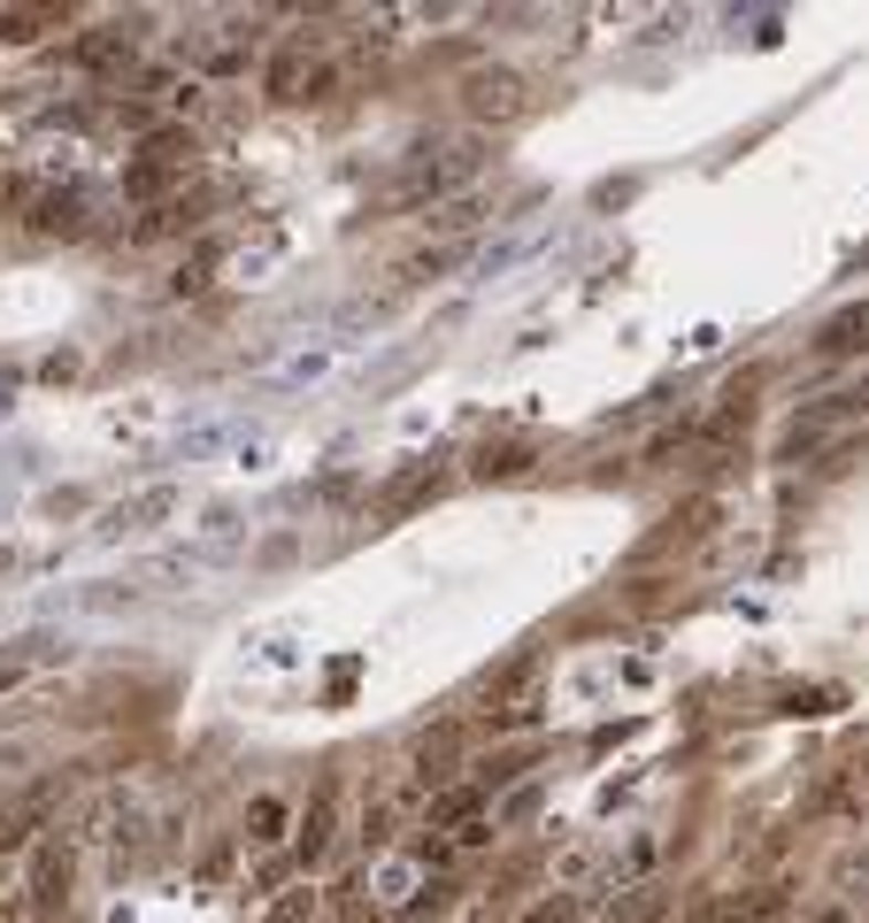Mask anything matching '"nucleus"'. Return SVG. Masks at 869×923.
I'll use <instances>...</instances> for the list:
<instances>
[{"label":"nucleus","mask_w":869,"mask_h":923,"mask_svg":"<svg viewBox=\"0 0 869 923\" xmlns=\"http://www.w3.org/2000/svg\"><path fill=\"white\" fill-rule=\"evenodd\" d=\"M478 224V200H447L439 216H431V231H470Z\"/></svg>","instance_id":"nucleus-13"},{"label":"nucleus","mask_w":869,"mask_h":923,"mask_svg":"<svg viewBox=\"0 0 869 923\" xmlns=\"http://www.w3.org/2000/svg\"><path fill=\"white\" fill-rule=\"evenodd\" d=\"M15 193H23V185H15ZM23 200H31V231H39V239H77V231H85V200H77V193H23Z\"/></svg>","instance_id":"nucleus-4"},{"label":"nucleus","mask_w":869,"mask_h":923,"mask_svg":"<svg viewBox=\"0 0 869 923\" xmlns=\"http://www.w3.org/2000/svg\"><path fill=\"white\" fill-rule=\"evenodd\" d=\"M516 469H531V447H523V439L485 447V455H478V477H516Z\"/></svg>","instance_id":"nucleus-11"},{"label":"nucleus","mask_w":869,"mask_h":923,"mask_svg":"<svg viewBox=\"0 0 869 923\" xmlns=\"http://www.w3.org/2000/svg\"><path fill=\"white\" fill-rule=\"evenodd\" d=\"M478 816V792L462 785V792H439V823H470Z\"/></svg>","instance_id":"nucleus-15"},{"label":"nucleus","mask_w":869,"mask_h":923,"mask_svg":"<svg viewBox=\"0 0 869 923\" xmlns=\"http://www.w3.org/2000/svg\"><path fill=\"white\" fill-rule=\"evenodd\" d=\"M46 23H54L46 8H0V46H31Z\"/></svg>","instance_id":"nucleus-9"},{"label":"nucleus","mask_w":869,"mask_h":923,"mask_svg":"<svg viewBox=\"0 0 869 923\" xmlns=\"http://www.w3.org/2000/svg\"><path fill=\"white\" fill-rule=\"evenodd\" d=\"M816 923H847V916H839V909H824V916H816Z\"/></svg>","instance_id":"nucleus-17"},{"label":"nucleus","mask_w":869,"mask_h":923,"mask_svg":"<svg viewBox=\"0 0 869 923\" xmlns=\"http://www.w3.org/2000/svg\"><path fill=\"white\" fill-rule=\"evenodd\" d=\"M324 854H332V785H324V792L308 800V816H301V862L316 870Z\"/></svg>","instance_id":"nucleus-6"},{"label":"nucleus","mask_w":869,"mask_h":923,"mask_svg":"<svg viewBox=\"0 0 869 923\" xmlns=\"http://www.w3.org/2000/svg\"><path fill=\"white\" fill-rule=\"evenodd\" d=\"M569 916H577V901H538L523 923H569Z\"/></svg>","instance_id":"nucleus-16"},{"label":"nucleus","mask_w":869,"mask_h":923,"mask_svg":"<svg viewBox=\"0 0 869 923\" xmlns=\"http://www.w3.org/2000/svg\"><path fill=\"white\" fill-rule=\"evenodd\" d=\"M816 346H824V354H862V346H869V308H847V315H831V323L816 331Z\"/></svg>","instance_id":"nucleus-7"},{"label":"nucleus","mask_w":869,"mask_h":923,"mask_svg":"<svg viewBox=\"0 0 869 923\" xmlns=\"http://www.w3.org/2000/svg\"><path fill=\"white\" fill-rule=\"evenodd\" d=\"M208 270H216V247H200V255L177 270V293H200V286H208Z\"/></svg>","instance_id":"nucleus-14"},{"label":"nucleus","mask_w":869,"mask_h":923,"mask_svg":"<svg viewBox=\"0 0 869 923\" xmlns=\"http://www.w3.org/2000/svg\"><path fill=\"white\" fill-rule=\"evenodd\" d=\"M62 885H70V854H62V847H46V854H39V893H31V901H39V909H54V901H62Z\"/></svg>","instance_id":"nucleus-10"},{"label":"nucleus","mask_w":869,"mask_h":923,"mask_svg":"<svg viewBox=\"0 0 869 923\" xmlns=\"http://www.w3.org/2000/svg\"><path fill=\"white\" fill-rule=\"evenodd\" d=\"M247 823H254L247 839H285V800H254V808H247Z\"/></svg>","instance_id":"nucleus-12"},{"label":"nucleus","mask_w":869,"mask_h":923,"mask_svg":"<svg viewBox=\"0 0 869 923\" xmlns=\"http://www.w3.org/2000/svg\"><path fill=\"white\" fill-rule=\"evenodd\" d=\"M70 62L93 70V77H124V70H132V31H85V39L70 46Z\"/></svg>","instance_id":"nucleus-5"},{"label":"nucleus","mask_w":869,"mask_h":923,"mask_svg":"<svg viewBox=\"0 0 869 923\" xmlns=\"http://www.w3.org/2000/svg\"><path fill=\"white\" fill-rule=\"evenodd\" d=\"M192 169V132H147V147L139 162L124 169V193H139V200H155L163 185H177Z\"/></svg>","instance_id":"nucleus-1"},{"label":"nucleus","mask_w":869,"mask_h":923,"mask_svg":"<svg viewBox=\"0 0 869 923\" xmlns=\"http://www.w3.org/2000/svg\"><path fill=\"white\" fill-rule=\"evenodd\" d=\"M862 408H869V385H847V393H824V408H808V416H793V424H785L777 455H785V462H800L808 447H816V439H824V432H831V424H847V416H862Z\"/></svg>","instance_id":"nucleus-3"},{"label":"nucleus","mask_w":869,"mask_h":923,"mask_svg":"<svg viewBox=\"0 0 869 923\" xmlns=\"http://www.w3.org/2000/svg\"><path fill=\"white\" fill-rule=\"evenodd\" d=\"M462 108H470L478 124H516L523 108H531V93H523L516 70H470V77H462Z\"/></svg>","instance_id":"nucleus-2"},{"label":"nucleus","mask_w":869,"mask_h":923,"mask_svg":"<svg viewBox=\"0 0 869 923\" xmlns=\"http://www.w3.org/2000/svg\"><path fill=\"white\" fill-rule=\"evenodd\" d=\"M170 508H177V492H170V485H155V492H139L132 508H116L101 531H147V523H155V516H170Z\"/></svg>","instance_id":"nucleus-8"}]
</instances>
